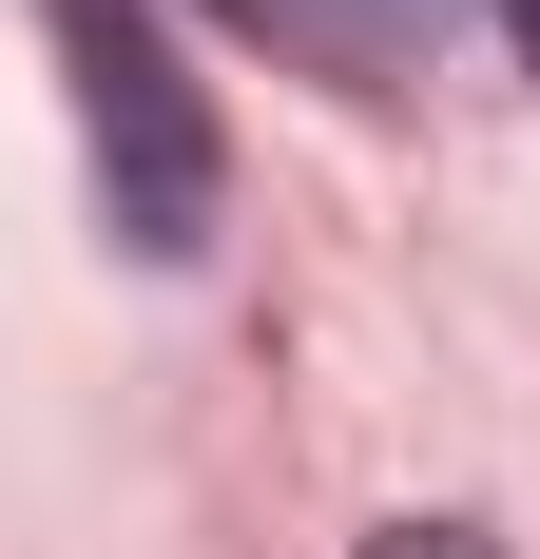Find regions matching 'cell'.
<instances>
[{"mask_svg":"<svg viewBox=\"0 0 540 559\" xmlns=\"http://www.w3.org/2000/svg\"><path fill=\"white\" fill-rule=\"evenodd\" d=\"M58 20V78H78V155H97V231L136 251V271H193L213 251V97H193V58H174L155 0H39Z\"/></svg>","mask_w":540,"mask_h":559,"instance_id":"6da1fadb","label":"cell"},{"mask_svg":"<svg viewBox=\"0 0 540 559\" xmlns=\"http://www.w3.org/2000/svg\"><path fill=\"white\" fill-rule=\"evenodd\" d=\"M213 20H251L270 58H309V78H348V97H406L444 39V0H213Z\"/></svg>","mask_w":540,"mask_h":559,"instance_id":"7a4b0ae2","label":"cell"},{"mask_svg":"<svg viewBox=\"0 0 540 559\" xmlns=\"http://www.w3.org/2000/svg\"><path fill=\"white\" fill-rule=\"evenodd\" d=\"M367 559H502V540H483V521H386Z\"/></svg>","mask_w":540,"mask_h":559,"instance_id":"3957f363","label":"cell"},{"mask_svg":"<svg viewBox=\"0 0 540 559\" xmlns=\"http://www.w3.org/2000/svg\"><path fill=\"white\" fill-rule=\"evenodd\" d=\"M502 39H521V58H540V0H502Z\"/></svg>","mask_w":540,"mask_h":559,"instance_id":"277c9868","label":"cell"}]
</instances>
